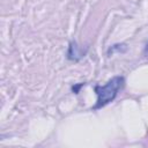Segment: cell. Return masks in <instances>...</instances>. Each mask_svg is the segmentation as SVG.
<instances>
[{
	"label": "cell",
	"instance_id": "3",
	"mask_svg": "<svg viewBox=\"0 0 148 148\" xmlns=\"http://www.w3.org/2000/svg\"><path fill=\"white\" fill-rule=\"evenodd\" d=\"M143 56L148 59V40H147V43L145 45V49H143Z\"/></svg>",
	"mask_w": 148,
	"mask_h": 148
},
{
	"label": "cell",
	"instance_id": "1",
	"mask_svg": "<svg viewBox=\"0 0 148 148\" xmlns=\"http://www.w3.org/2000/svg\"><path fill=\"white\" fill-rule=\"evenodd\" d=\"M125 86V77L123 75H116L112 79H110L105 84H96L94 87L95 94L97 96L95 105L91 108L92 110H98L114 101L118 92L124 88Z\"/></svg>",
	"mask_w": 148,
	"mask_h": 148
},
{
	"label": "cell",
	"instance_id": "2",
	"mask_svg": "<svg viewBox=\"0 0 148 148\" xmlns=\"http://www.w3.org/2000/svg\"><path fill=\"white\" fill-rule=\"evenodd\" d=\"M83 84H84V83H80V84L73 86V87H72V90H73V92H75V94H79V89H80L81 87H83Z\"/></svg>",
	"mask_w": 148,
	"mask_h": 148
}]
</instances>
